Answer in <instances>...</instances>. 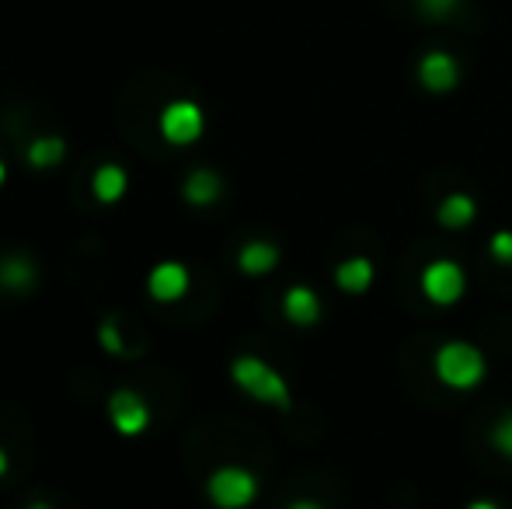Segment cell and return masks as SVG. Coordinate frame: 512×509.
<instances>
[{"mask_svg":"<svg viewBox=\"0 0 512 509\" xmlns=\"http://www.w3.org/2000/svg\"><path fill=\"white\" fill-rule=\"evenodd\" d=\"M230 377H234V384L241 387L244 394H251V398L262 401V405L290 408V387H286V381L269 363L258 360V356H241V360H234Z\"/></svg>","mask_w":512,"mask_h":509,"instance_id":"cell-1","label":"cell"},{"mask_svg":"<svg viewBox=\"0 0 512 509\" xmlns=\"http://www.w3.org/2000/svg\"><path fill=\"white\" fill-rule=\"evenodd\" d=\"M436 374L450 387H474L485 377V360L467 342H446L436 356Z\"/></svg>","mask_w":512,"mask_h":509,"instance_id":"cell-2","label":"cell"},{"mask_svg":"<svg viewBox=\"0 0 512 509\" xmlns=\"http://www.w3.org/2000/svg\"><path fill=\"white\" fill-rule=\"evenodd\" d=\"M206 492L220 509H244L255 499L258 482H255V475L244 468H220L209 475Z\"/></svg>","mask_w":512,"mask_h":509,"instance_id":"cell-3","label":"cell"},{"mask_svg":"<svg viewBox=\"0 0 512 509\" xmlns=\"http://www.w3.org/2000/svg\"><path fill=\"white\" fill-rule=\"evenodd\" d=\"M203 109L196 102H171L168 109L161 112V136L175 147H185V143H196L203 136Z\"/></svg>","mask_w":512,"mask_h":509,"instance_id":"cell-4","label":"cell"},{"mask_svg":"<svg viewBox=\"0 0 512 509\" xmlns=\"http://www.w3.org/2000/svg\"><path fill=\"white\" fill-rule=\"evenodd\" d=\"M108 419H112V426L119 429L122 436H140L143 429L150 426V408L140 394L122 387V391H115L112 398H108Z\"/></svg>","mask_w":512,"mask_h":509,"instance_id":"cell-5","label":"cell"},{"mask_svg":"<svg viewBox=\"0 0 512 509\" xmlns=\"http://www.w3.org/2000/svg\"><path fill=\"white\" fill-rule=\"evenodd\" d=\"M422 290L432 304H453L464 293V272H460V265L446 262V258L443 262H432L422 272Z\"/></svg>","mask_w":512,"mask_h":509,"instance_id":"cell-6","label":"cell"},{"mask_svg":"<svg viewBox=\"0 0 512 509\" xmlns=\"http://www.w3.org/2000/svg\"><path fill=\"white\" fill-rule=\"evenodd\" d=\"M185 290H189V269L182 262H161L147 276V293L157 304H175L185 297Z\"/></svg>","mask_w":512,"mask_h":509,"instance_id":"cell-7","label":"cell"},{"mask_svg":"<svg viewBox=\"0 0 512 509\" xmlns=\"http://www.w3.org/2000/svg\"><path fill=\"white\" fill-rule=\"evenodd\" d=\"M457 60L450 53H429L418 63V77L429 91H450L457 84Z\"/></svg>","mask_w":512,"mask_h":509,"instance_id":"cell-8","label":"cell"},{"mask_svg":"<svg viewBox=\"0 0 512 509\" xmlns=\"http://www.w3.org/2000/svg\"><path fill=\"white\" fill-rule=\"evenodd\" d=\"M126 189H129V178L119 164H102V168L95 171V178H91V192H95V199L105 206L119 203V199L126 196Z\"/></svg>","mask_w":512,"mask_h":509,"instance_id":"cell-9","label":"cell"},{"mask_svg":"<svg viewBox=\"0 0 512 509\" xmlns=\"http://www.w3.org/2000/svg\"><path fill=\"white\" fill-rule=\"evenodd\" d=\"M283 311L293 325H314L317 314H321V300H317L314 290H307V286H293L283 300Z\"/></svg>","mask_w":512,"mask_h":509,"instance_id":"cell-10","label":"cell"},{"mask_svg":"<svg viewBox=\"0 0 512 509\" xmlns=\"http://www.w3.org/2000/svg\"><path fill=\"white\" fill-rule=\"evenodd\" d=\"M276 262H279V252L272 245H265V241H251V245H244L241 255H237V265H241V272H248V276L272 272Z\"/></svg>","mask_w":512,"mask_h":509,"instance_id":"cell-11","label":"cell"},{"mask_svg":"<svg viewBox=\"0 0 512 509\" xmlns=\"http://www.w3.org/2000/svg\"><path fill=\"white\" fill-rule=\"evenodd\" d=\"M182 196L189 199L192 206H209L216 196H220V178H216L213 171H206V168L192 171L189 182H185V189H182Z\"/></svg>","mask_w":512,"mask_h":509,"instance_id":"cell-12","label":"cell"},{"mask_svg":"<svg viewBox=\"0 0 512 509\" xmlns=\"http://www.w3.org/2000/svg\"><path fill=\"white\" fill-rule=\"evenodd\" d=\"M370 279H373V265L366 262V258H349V262H342L335 272V283L349 293H363L366 286H370Z\"/></svg>","mask_w":512,"mask_h":509,"instance_id":"cell-13","label":"cell"},{"mask_svg":"<svg viewBox=\"0 0 512 509\" xmlns=\"http://www.w3.org/2000/svg\"><path fill=\"white\" fill-rule=\"evenodd\" d=\"M32 283H35V265L28 262V258H4V262H0V286L21 293Z\"/></svg>","mask_w":512,"mask_h":509,"instance_id":"cell-14","label":"cell"},{"mask_svg":"<svg viewBox=\"0 0 512 509\" xmlns=\"http://www.w3.org/2000/svg\"><path fill=\"white\" fill-rule=\"evenodd\" d=\"M63 154H67V143H63L60 136H39V140H32V147H28V164H32V168H53V164L63 161Z\"/></svg>","mask_w":512,"mask_h":509,"instance_id":"cell-15","label":"cell"},{"mask_svg":"<svg viewBox=\"0 0 512 509\" xmlns=\"http://www.w3.org/2000/svg\"><path fill=\"white\" fill-rule=\"evenodd\" d=\"M439 220L446 227H464L474 220V203L471 196H446L443 206H439Z\"/></svg>","mask_w":512,"mask_h":509,"instance_id":"cell-16","label":"cell"},{"mask_svg":"<svg viewBox=\"0 0 512 509\" xmlns=\"http://www.w3.org/2000/svg\"><path fill=\"white\" fill-rule=\"evenodd\" d=\"M492 440H495V447H499L502 454H509V457H512V415H506V419H499V426H495Z\"/></svg>","mask_w":512,"mask_h":509,"instance_id":"cell-17","label":"cell"},{"mask_svg":"<svg viewBox=\"0 0 512 509\" xmlns=\"http://www.w3.org/2000/svg\"><path fill=\"white\" fill-rule=\"evenodd\" d=\"M492 255L499 258V262H512V234L509 231H499L492 238Z\"/></svg>","mask_w":512,"mask_h":509,"instance_id":"cell-18","label":"cell"},{"mask_svg":"<svg viewBox=\"0 0 512 509\" xmlns=\"http://www.w3.org/2000/svg\"><path fill=\"white\" fill-rule=\"evenodd\" d=\"M457 4L460 0H418V7H422L425 14H432V18H443V14H450Z\"/></svg>","mask_w":512,"mask_h":509,"instance_id":"cell-19","label":"cell"},{"mask_svg":"<svg viewBox=\"0 0 512 509\" xmlns=\"http://www.w3.org/2000/svg\"><path fill=\"white\" fill-rule=\"evenodd\" d=\"M98 335H102V346L108 349V353H122V339H119V328H115V321H105Z\"/></svg>","mask_w":512,"mask_h":509,"instance_id":"cell-20","label":"cell"},{"mask_svg":"<svg viewBox=\"0 0 512 509\" xmlns=\"http://www.w3.org/2000/svg\"><path fill=\"white\" fill-rule=\"evenodd\" d=\"M4 471H7V454H4V447H0V478H4Z\"/></svg>","mask_w":512,"mask_h":509,"instance_id":"cell-21","label":"cell"},{"mask_svg":"<svg viewBox=\"0 0 512 509\" xmlns=\"http://www.w3.org/2000/svg\"><path fill=\"white\" fill-rule=\"evenodd\" d=\"M290 509H321V506H317V503H293Z\"/></svg>","mask_w":512,"mask_h":509,"instance_id":"cell-22","label":"cell"},{"mask_svg":"<svg viewBox=\"0 0 512 509\" xmlns=\"http://www.w3.org/2000/svg\"><path fill=\"white\" fill-rule=\"evenodd\" d=\"M467 509H499L495 503H474V506H467Z\"/></svg>","mask_w":512,"mask_h":509,"instance_id":"cell-23","label":"cell"},{"mask_svg":"<svg viewBox=\"0 0 512 509\" xmlns=\"http://www.w3.org/2000/svg\"><path fill=\"white\" fill-rule=\"evenodd\" d=\"M7 182V168H4V161H0V185Z\"/></svg>","mask_w":512,"mask_h":509,"instance_id":"cell-24","label":"cell"},{"mask_svg":"<svg viewBox=\"0 0 512 509\" xmlns=\"http://www.w3.org/2000/svg\"><path fill=\"white\" fill-rule=\"evenodd\" d=\"M28 509H53V506H49V503H32Z\"/></svg>","mask_w":512,"mask_h":509,"instance_id":"cell-25","label":"cell"}]
</instances>
